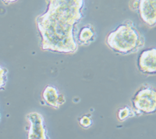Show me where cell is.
<instances>
[{"mask_svg": "<svg viewBox=\"0 0 156 139\" xmlns=\"http://www.w3.org/2000/svg\"><path fill=\"white\" fill-rule=\"evenodd\" d=\"M8 70L0 65V90L3 89L7 83Z\"/></svg>", "mask_w": 156, "mask_h": 139, "instance_id": "cell-10", "label": "cell"}, {"mask_svg": "<svg viewBox=\"0 0 156 139\" xmlns=\"http://www.w3.org/2000/svg\"><path fill=\"white\" fill-rule=\"evenodd\" d=\"M27 119L29 123L27 139H49L44 119L41 113L29 112Z\"/></svg>", "mask_w": 156, "mask_h": 139, "instance_id": "cell-4", "label": "cell"}, {"mask_svg": "<svg viewBox=\"0 0 156 139\" xmlns=\"http://www.w3.org/2000/svg\"><path fill=\"white\" fill-rule=\"evenodd\" d=\"M137 67L142 73L153 75L156 72V48L146 49L141 52L137 59Z\"/></svg>", "mask_w": 156, "mask_h": 139, "instance_id": "cell-5", "label": "cell"}, {"mask_svg": "<svg viewBox=\"0 0 156 139\" xmlns=\"http://www.w3.org/2000/svg\"><path fill=\"white\" fill-rule=\"evenodd\" d=\"M96 37L97 34L94 26L88 23L83 26L77 34L76 43L77 45H83V46L89 45L90 43L95 41Z\"/></svg>", "mask_w": 156, "mask_h": 139, "instance_id": "cell-8", "label": "cell"}, {"mask_svg": "<svg viewBox=\"0 0 156 139\" xmlns=\"http://www.w3.org/2000/svg\"><path fill=\"white\" fill-rule=\"evenodd\" d=\"M139 2H140V1H132V2H130V8H131L132 10L133 11L138 10Z\"/></svg>", "mask_w": 156, "mask_h": 139, "instance_id": "cell-12", "label": "cell"}, {"mask_svg": "<svg viewBox=\"0 0 156 139\" xmlns=\"http://www.w3.org/2000/svg\"><path fill=\"white\" fill-rule=\"evenodd\" d=\"M135 116L136 115H135L134 111L133 110L132 107L129 106V105H125V106L122 107L117 112V118L122 122Z\"/></svg>", "mask_w": 156, "mask_h": 139, "instance_id": "cell-9", "label": "cell"}, {"mask_svg": "<svg viewBox=\"0 0 156 139\" xmlns=\"http://www.w3.org/2000/svg\"><path fill=\"white\" fill-rule=\"evenodd\" d=\"M0 119H1V116H0Z\"/></svg>", "mask_w": 156, "mask_h": 139, "instance_id": "cell-13", "label": "cell"}, {"mask_svg": "<svg viewBox=\"0 0 156 139\" xmlns=\"http://www.w3.org/2000/svg\"><path fill=\"white\" fill-rule=\"evenodd\" d=\"M42 99L45 105L55 109H59V107L66 102L64 94L59 93L58 88L52 85H47L44 87L42 92Z\"/></svg>", "mask_w": 156, "mask_h": 139, "instance_id": "cell-7", "label": "cell"}, {"mask_svg": "<svg viewBox=\"0 0 156 139\" xmlns=\"http://www.w3.org/2000/svg\"><path fill=\"white\" fill-rule=\"evenodd\" d=\"M132 109L136 116L154 113L156 110V91L152 85L144 84L132 98Z\"/></svg>", "mask_w": 156, "mask_h": 139, "instance_id": "cell-3", "label": "cell"}, {"mask_svg": "<svg viewBox=\"0 0 156 139\" xmlns=\"http://www.w3.org/2000/svg\"><path fill=\"white\" fill-rule=\"evenodd\" d=\"M84 5L83 0L48 1L47 10L35 20L41 49L64 54L77 51L74 27L83 17Z\"/></svg>", "mask_w": 156, "mask_h": 139, "instance_id": "cell-1", "label": "cell"}, {"mask_svg": "<svg viewBox=\"0 0 156 139\" xmlns=\"http://www.w3.org/2000/svg\"><path fill=\"white\" fill-rule=\"evenodd\" d=\"M78 121H79V124L83 128H89L92 125V119L88 115H83V116L79 117Z\"/></svg>", "mask_w": 156, "mask_h": 139, "instance_id": "cell-11", "label": "cell"}, {"mask_svg": "<svg viewBox=\"0 0 156 139\" xmlns=\"http://www.w3.org/2000/svg\"><path fill=\"white\" fill-rule=\"evenodd\" d=\"M141 20L149 27L156 24V1L141 0L139 2L138 10Z\"/></svg>", "mask_w": 156, "mask_h": 139, "instance_id": "cell-6", "label": "cell"}, {"mask_svg": "<svg viewBox=\"0 0 156 139\" xmlns=\"http://www.w3.org/2000/svg\"><path fill=\"white\" fill-rule=\"evenodd\" d=\"M105 42L115 53L129 55L140 51L145 45V39L134 23L126 20L108 34Z\"/></svg>", "mask_w": 156, "mask_h": 139, "instance_id": "cell-2", "label": "cell"}]
</instances>
